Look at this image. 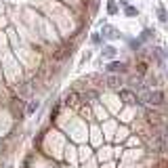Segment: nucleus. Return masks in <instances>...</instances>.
<instances>
[{"mask_svg":"<svg viewBox=\"0 0 168 168\" xmlns=\"http://www.w3.org/2000/svg\"><path fill=\"white\" fill-rule=\"evenodd\" d=\"M162 101V92H151L149 95V103H160Z\"/></svg>","mask_w":168,"mask_h":168,"instance_id":"f03ea898","label":"nucleus"},{"mask_svg":"<svg viewBox=\"0 0 168 168\" xmlns=\"http://www.w3.org/2000/svg\"><path fill=\"white\" fill-rule=\"evenodd\" d=\"M109 72H126V65L124 63H111L109 65Z\"/></svg>","mask_w":168,"mask_h":168,"instance_id":"f257e3e1","label":"nucleus"}]
</instances>
